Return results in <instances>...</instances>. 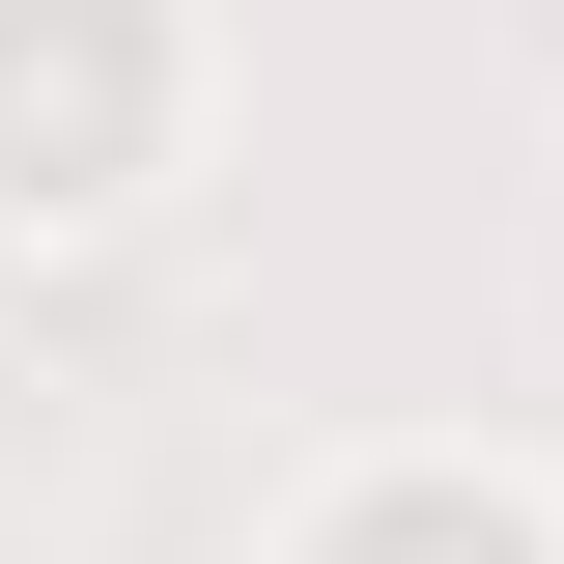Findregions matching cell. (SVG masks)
Returning <instances> with one entry per match:
<instances>
[{
	"label": "cell",
	"instance_id": "cell-1",
	"mask_svg": "<svg viewBox=\"0 0 564 564\" xmlns=\"http://www.w3.org/2000/svg\"><path fill=\"white\" fill-rule=\"evenodd\" d=\"M141 0H0V198H113L141 170Z\"/></svg>",
	"mask_w": 564,
	"mask_h": 564
},
{
	"label": "cell",
	"instance_id": "cell-2",
	"mask_svg": "<svg viewBox=\"0 0 564 564\" xmlns=\"http://www.w3.org/2000/svg\"><path fill=\"white\" fill-rule=\"evenodd\" d=\"M339 564H536V536H508V508H367Z\"/></svg>",
	"mask_w": 564,
	"mask_h": 564
}]
</instances>
